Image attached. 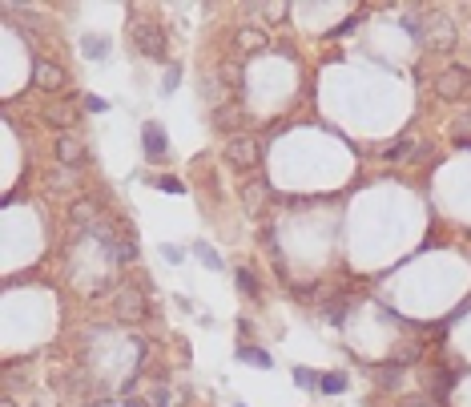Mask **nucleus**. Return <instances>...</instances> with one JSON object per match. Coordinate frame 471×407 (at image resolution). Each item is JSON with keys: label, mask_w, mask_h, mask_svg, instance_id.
<instances>
[{"label": "nucleus", "mask_w": 471, "mask_h": 407, "mask_svg": "<svg viewBox=\"0 0 471 407\" xmlns=\"http://www.w3.org/2000/svg\"><path fill=\"white\" fill-rule=\"evenodd\" d=\"M290 375H294V383L302 387V391H318V379H323L318 371H310V367H294Z\"/></svg>", "instance_id": "nucleus-9"}, {"label": "nucleus", "mask_w": 471, "mask_h": 407, "mask_svg": "<svg viewBox=\"0 0 471 407\" xmlns=\"http://www.w3.org/2000/svg\"><path fill=\"white\" fill-rule=\"evenodd\" d=\"M238 355V363H246V367H258V371H274V355L266 351V347H258V343H242L234 351Z\"/></svg>", "instance_id": "nucleus-3"}, {"label": "nucleus", "mask_w": 471, "mask_h": 407, "mask_svg": "<svg viewBox=\"0 0 471 407\" xmlns=\"http://www.w3.org/2000/svg\"><path fill=\"white\" fill-rule=\"evenodd\" d=\"M57 153H61V161L77 165V161H81V141H77V137H61V141H57Z\"/></svg>", "instance_id": "nucleus-8"}, {"label": "nucleus", "mask_w": 471, "mask_h": 407, "mask_svg": "<svg viewBox=\"0 0 471 407\" xmlns=\"http://www.w3.org/2000/svg\"><path fill=\"white\" fill-rule=\"evenodd\" d=\"M97 407H113V403H97Z\"/></svg>", "instance_id": "nucleus-17"}, {"label": "nucleus", "mask_w": 471, "mask_h": 407, "mask_svg": "<svg viewBox=\"0 0 471 407\" xmlns=\"http://www.w3.org/2000/svg\"><path fill=\"white\" fill-rule=\"evenodd\" d=\"M133 40H137V49L145 53L149 61H162V57H165V37L153 25H137L133 28Z\"/></svg>", "instance_id": "nucleus-2"}, {"label": "nucleus", "mask_w": 471, "mask_h": 407, "mask_svg": "<svg viewBox=\"0 0 471 407\" xmlns=\"http://www.w3.org/2000/svg\"><path fill=\"white\" fill-rule=\"evenodd\" d=\"M234 407H246V403H234Z\"/></svg>", "instance_id": "nucleus-18"}, {"label": "nucleus", "mask_w": 471, "mask_h": 407, "mask_svg": "<svg viewBox=\"0 0 471 407\" xmlns=\"http://www.w3.org/2000/svg\"><path fill=\"white\" fill-rule=\"evenodd\" d=\"M157 254H162V259L170 262V266H182V262H186V250L174 246V242H162V246H157Z\"/></svg>", "instance_id": "nucleus-10"}, {"label": "nucleus", "mask_w": 471, "mask_h": 407, "mask_svg": "<svg viewBox=\"0 0 471 407\" xmlns=\"http://www.w3.org/2000/svg\"><path fill=\"white\" fill-rule=\"evenodd\" d=\"M177 85H182V65H170V69H165V81H162V93L170 97V93H177Z\"/></svg>", "instance_id": "nucleus-11"}, {"label": "nucleus", "mask_w": 471, "mask_h": 407, "mask_svg": "<svg viewBox=\"0 0 471 407\" xmlns=\"http://www.w3.org/2000/svg\"><path fill=\"white\" fill-rule=\"evenodd\" d=\"M347 387H350V379L343 371H323V379H318V391L323 395H343Z\"/></svg>", "instance_id": "nucleus-7"}, {"label": "nucleus", "mask_w": 471, "mask_h": 407, "mask_svg": "<svg viewBox=\"0 0 471 407\" xmlns=\"http://www.w3.org/2000/svg\"><path fill=\"white\" fill-rule=\"evenodd\" d=\"M117 310H121V319H129V322H141V319H145V298L137 295L133 286H125L121 295H117Z\"/></svg>", "instance_id": "nucleus-4"}, {"label": "nucleus", "mask_w": 471, "mask_h": 407, "mask_svg": "<svg viewBox=\"0 0 471 407\" xmlns=\"http://www.w3.org/2000/svg\"><path fill=\"white\" fill-rule=\"evenodd\" d=\"M234 278H238V291H242V295H258V278H254V274H250L246 266H242V271H238Z\"/></svg>", "instance_id": "nucleus-12"}, {"label": "nucleus", "mask_w": 471, "mask_h": 407, "mask_svg": "<svg viewBox=\"0 0 471 407\" xmlns=\"http://www.w3.org/2000/svg\"><path fill=\"white\" fill-rule=\"evenodd\" d=\"M230 153H238V158H234L238 165H250V161H254V158H250V153H254V149H250L246 141H234V146H230Z\"/></svg>", "instance_id": "nucleus-14"}, {"label": "nucleus", "mask_w": 471, "mask_h": 407, "mask_svg": "<svg viewBox=\"0 0 471 407\" xmlns=\"http://www.w3.org/2000/svg\"><path fill=\"white\" fill-rule=\"evenodd\" d=\"M81 53H85L89 61H109L113 40H109V37H101V33H85V37H81Z\"/></svg>", "instance_id": "nucleus-5"}, {"label": "nucleus", "mask_w": 471, "mask_h": 407, "mask_svg": "<svg viewBox=\"0 0 471 407\" xmlns=\"http://www.w3.org/2000/svg\"><path fill=\"white\" fill-rule=\"evenodd\" d=\"M125 407H145V403H141V399H133V395H129V399H125Z\"/></svg>", "instance_id": "nucleus-16"}, {"label": "nucleus", "mask_w": 471, "mask_h": 407, "mask_svg": "<svg viewBox=\"0 0 471 407\" xmlns=\"http://www.w3.org/2000/svg\"><path fill=\"white\" fill-rule=\"evenodd\" d=\"M194 259L201 262V266H206V271H214V274H222V254H218V250L210 246V242H206V238H198V242H194Z\"/></svg>", "instance_id": "nucleus-6"}, {"label": "nucleus", "mask_w": 471, "mask_h": 407, "mask_svg": "<svg viewBox=\"0 0 471 407\" xmlns=\"http://www.w3.org/2000/svg\"><path fill=\"white\" fill-rule=\"evenodd\" d=\"M157 190H162V194H170V197L186 194V185L177 182V178H170V173H165V178H157Z\"/></svg>", "instance_id": "nucleus-13"}, {"label": "nucleus", "mask_w": 471, "mask_h": 407, "mask_svg": "<svg viewBox=\"0 0 471 407\" xmlns=\"http://www.w3.org/2000/svg\"><path fill=\"white\" fill-rule=\"evenodd\" d=\"M141 146H145V158L149 161H162L170 153V137H165L162 121H145L141 125Z\"/></svg>", "instance_id": "nucleus-1"}, {"label": "nucleus", "mask_w": 471, "mask_h": 407, "mask_svg": "<svg viewBox=\"0 0 471 407\" xmlns=\"http://www.w3.org/2000/svg\"><path fill=\"white\" fill-rule=\"evenodd\" d=\"M85 105H89V113H105V109H109V105H105V101H101V97H89Z\"/></svg>", "instance_id": "nucleus-15"}]
</instances>
